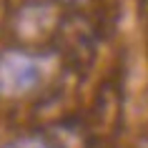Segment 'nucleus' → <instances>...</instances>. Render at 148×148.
Masks as SVG:
<instances>
[{"mask_svg": "<svg viewBox=\"0 0 148 148\" xmlns=\"http://www.w3.org/2000/svg\"><path fill=\"white\" fill-rule=\"evenodd\" d=\"M40 80V65L35 58L10 53L0 60V90L3 93H23Z\"/></svg>", "mask_w": 148, "mask_h": 148, "instance_id": "f257e3e1", "label": "nucleus"}, {"mask_svg": "<svg viewBox=\"0 0 148 148\" xmlns=\"http://www.w3.org/2000/svg\"><path fill=\"white\" fill-rule=\"evenodd\" d=\"M5 148H45V146L40 140H35V138H25V140H18V143H10Z\"/></svg>", "mask_w": 148, "mask_h": 148, "instance_id": "f03ea898", "label": "nucleus"}]
</instances>
